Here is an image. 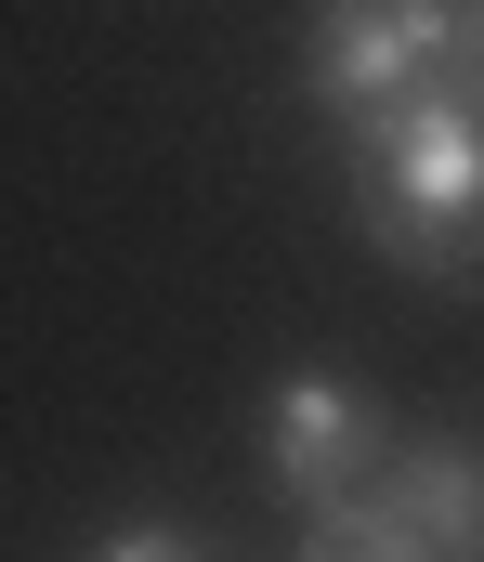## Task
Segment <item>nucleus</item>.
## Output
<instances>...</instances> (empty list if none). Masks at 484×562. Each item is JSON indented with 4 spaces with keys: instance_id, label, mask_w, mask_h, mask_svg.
Wrapping results in <instances>:
<instances>
[{
    "instance_id": "1",
    "label": "nucleus",
    "mask_w": 484,
    "mask_h": 562,
    "mask_svg": "<svg viewBox=\"0 0 484 562\" xmlns=\"http://www.w3.org/2000/svg\"><path fill=\"white\" fill-rule=\"evenodd\" d=\"M353 210L406 262H459L472 249V223H484V92L459 66L353 119Z\"/></svg>"
},
{
    "instance_id": "2",
    "label": "nucleus",
    "mask_w": 484,
    "mask_h": 562,
    "mask_svg": "<svg viewBox=\"0 0 484 562\" xmlns=\"http://www.w3.org/2000/svg\"><path fill=\"white\" fill-rule=\"evenodd\" d=\"M302 550L315 562H446V550H484V445H459V431L380 445L367 484H340V497L302 510Z\"/></svg>"
},
{
    "instance_id": "3",
    "label": "nucleus",
    "mask_w": 484,
    "mask_h": 562,
    "mask_svg": "<svg viewBox=\"0 0 484 562\" xmlns=\"http://www.w3.org/2000/svg\"><path fill=\"white\" fill-rule=\"evenodd\" d=\"M446 66H459V0H315L302 79H315V105H340V119H367V105L446 79Z\"/></svg>"
},
{
    "instance_id": "4",
    "label": "nucleus",
    "mask_w": 484,
    "mask_h": 562,
    "mask_svg": "<svg viewBox=\"0 0 484 562\" xmlns=\"http://www.w3.org/2000/svg\"><path fill=\"white\" fill-rule=\"evenodd\" d=\"M367 458H380V406H367L340 367H302V380L262 393V471H275L289 510H315V497H340V484H367Z\"/></svg>"
},
{
    "instance_id": "5",
    "label": "nucleus",
    "mask_w": 484,
    "mask_h": 562,
    "mask_svg": "<svg viewBox=\"0 0 484 562\" xmlns=\"http://www.w3.org/2000/svg\"><path fill=\"white\" fill-rule=\"evenodd\" d=\"M92 550H105V562H170V550H196V524H170V510H119V524H92Z\"/></svg>"
},
{
    "instance_id": "6",
    "label": "nucleus",
    "mask_w": 484,
    "mask_h": 562,
    "mask_svg": "<svg viewBox=\"0 0 484 562\" xmlns=\"http://www.w3.org/2000/svg\"><path fill=\"white\" fill-rule=\"evenodd\" d=\"M459 66H472V92H484V0H459Z\"/></svg>"
}]
</instances>
